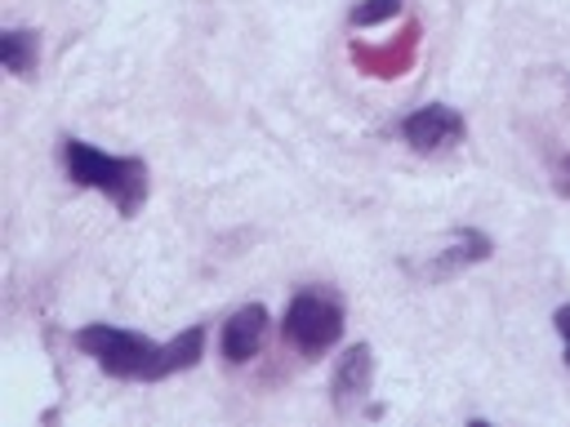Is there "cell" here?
I'll list each match as a JSON object with an SVG mask.
<instances>
[{"label":"cell","mask_w":570,"mask_h":427,"mask_svg":"<svg viewBox=\"0 0 570 427\" xmlns=\"http://www.w3.org/2000/svg\"><path fill=\"white\" fill-rule=\"evenodd\" d=\"M281 334H285V342H289L294 351H303V356L330 351V347L338 342V334H343V307H338V298L316 294V289L294 294L289 307H285Z\"/></svg>","instance_id":"3957f363"},{"label":"cell","mask_w":570,"mask_h":427,"mask_svg":"<svg viewBox=\"0 0 570 427\" xmlns=\"http://www.w3.org/2000/svg\"><path fill=\"white\" fill-rule=\"evenodd\" d=\"M0 62H4L9 76L27 80L36 71V62H40V31H31V27H4L0 31Z\"/></svg>","instance_id":"ba28073f"},{"label":"cell","mask_w":570,"mask_h":427,"mask_svg":"<svg viewBox=\"0 0 570 427\" xmlns=\"http://www.w3.org/2000/svg\"><path fill=\"white\" fill-rule=\"evenodd\" d=\"M463 133H468V120H463L454 107H445V102H428V107H419V111H410V116L401 120V138H405L419 156L445 151V147H454Z\"/></svg>","instance_id":"277c9868"},{"label":"cell","mask_w":570,"mask_h":427,"mask_svg":"<svg viewBox=\"0 0 570 427\" xmlns=\"http://www.w3.org/2000/svg\"><path fill=\"white\" fill-rule=\"evenodd\" d=\"M552 320H557V334L566 338V369H570V307H557Z\"/></svg>","instance_id":"30bf717a"},{"label":"cell","mask_w":570,"mask_h":427,"mask_svg":"<svg viewBox=\"0 0 570 427\" xmlns=\"http://www.w3.org/2000/svg\"><path fill=\"white\" fill-rule=\"evenodd\" d=\"M76 347L85 356H94V365L111 378H134V383H160L169 374H183L200 360L205 351V329L191 325L187 334L169 338V342H151L134 329H116V325H85L76 334Z\"/></svg>","instance_id":"6da1fadb"},{"label":"cell","mask_w":570,"mask_h":427,"mask_svg":"<svg viewBox=\"0 0 570 427\" xmlns=\"http://www.w3.org/2000/svg\"><path fill=\"white\" fill-rule=\"evenodd\" d=\"M267 342V307L263 302H245L236 307L227 320H223V334H218V347H223V360L227 365H245L263 351Z\"/></svg>","instance_id":"5b68a950"},{"label":"cell","mask_w":570,"mask_h":427,"mask_svg":"<svg viewBox=\"0 0 570 427\" xmlns=\"http://www.w3.org/2000/svg\"><path fill=\"white\" fill-rule=\"evenodd\" d=\"M392 13H401V0H361V4L347 13V22H352V27H379V22H387Z\"/></svg>","instance_id":"9c48e42d"},{"label":"cell","mask_w":570,"mask_h":427,"mask_svg":"<svg viewBox=\"0 0 570 427\" xmlns=\"http://www.w3.org/2000/svg\"><path fill=\"white\" fill-rule=\"evenodd\" d=\"M62 165H67V178L76 187L102 191L125 218H134L142 209L147 191H151L147 160H138V156H107V151H98L85 138H67L62 142Z\"/></svg>","instance_id":"7a4b0ae2"},{"label":"cell","mask_w":570,"mask_h":427,"mask_svg":"<svg viewBox=\"0 0 570 427\" xmlns=\"http://www.w3.org/2000/svg\"><path fill=\"white\" fill-rule=\"evenodd\" d=\"M490 258V236H481V231H454L450 236V245L432 258V276H454V271H463V267H472V262H485Z\"/></svg>","instance_id":"52a82bcc"},{"label":"cell","mask_w":570,"mask_h":427,"mask_svg":"<svg viewBox=\"0 0 570 427\" xmlns=\"http://www.w3.org/2000/svg\"><path fill=\"white\" fill-rule=\"evenodd\" d=\"M370 383H374V351L365 342H356V347L343 351V360L334 369V405L338 409L361 405L365 391H370Z\"/></svg>","instance_id":"8992f818"}]
</instances>
